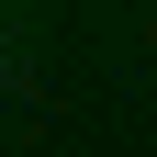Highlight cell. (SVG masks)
I'll list each match as a JSON object with an SVG mask.
<instances>
[{
  "label": "cell",
  "instance_id": "1",
  "mask_svg": "<svg viewBox=\"0 0 157 157\" xmlns=\"http://www.w3.org/2000/svg\"><path fill=\"white\" fill-rule=\"evenodd\" d=\"M0 78H11V45H0Z\"/></svg>",
  "mask_w": 157,
  "mask_h": 157
}]
</instances>
